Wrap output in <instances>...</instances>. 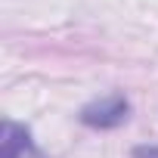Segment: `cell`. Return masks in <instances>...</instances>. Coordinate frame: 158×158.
<instances>
[{
    "label": "cell",
    "mask_w": 158,
    "mask_h": 158,
    "mask_svg": "<svg viewBox=\"0 0 158 158\" xmlns=\"http://www.w3.org/2000/svg\"><path fill=\"white\" fill-rule=\"evenodd\" d=\"M127 118H130V102L124 96H118V93L93 99V102H87L81 112H77V121L84 127H93V130H115Z\"/></svg>",
    "instance_id": "cell-1"
},
{
    "label": "cell",
    "mask_w": 158,
    "mask_h": 158,
    "mask_svg": "<svg viewBox=\"0 0 158 158\" xmlns=\"http://www.w3.org/2000/svg\"><path fill=\"white\" fill-rule=\"evenodd\" d=\"M0 143H3V158H40L31 130L16 124V121H3V130H0Z\"/></svg>",
    "instance_id": "cell-2"
},
{
    "label": "cell",
    "mask_w": 158,
    "mask_h": 158,
    "mask_svg": "<svg viewBox=\"0 0 158 158\" xmlns=\"http://www.w3.org/2000/svg\"><path fill=\"white\" fill-rule=\"evenodd\" d=\"M130 158H158V146H136Z\"/></svg>",
    "instance_id": "cell-3"
}]
</instances>
